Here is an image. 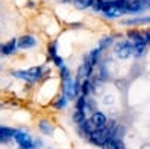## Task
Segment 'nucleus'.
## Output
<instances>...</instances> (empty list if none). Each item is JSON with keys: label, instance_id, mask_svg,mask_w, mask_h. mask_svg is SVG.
<instances>
[{"label": "nucleus", "instance_id": "nucleus-3", "mask_svg": "<svg viewBox=\"0 0 150 149\" xmlns=\"http://www.w3.org/2000/svg\"><path fill=\"white\" fill-rule=\"evenodd\" d=\"M116 54L119 59H128L134 54V44L132 42H119L116 44Z\"/></svg>", "mask_w": 150, "mask_h": 149}, {"label": "nucleus", "instance_id": "nucleus-21", "mask_svg": "<svg viewBox=\"0 0 150 149\" xmlns=\"http://www.w3.org/2000/svg\"><path fill=\"white\" fill-rule=\"evenodd\" d=\"M0 107H2V104H0Z\"/></svg>", "mask_w": 150, "mask_h": 149}, {"label": "nucleus", "instance_id": "nucleus-6", "mask_svg": "<svg viewBox=\"0 0 150 149\" xmlns=\"http://www.w3.org/2000/svg\"><path fill=\"white\" fill-rule=\"evenodd\" d=\"M17 42H18L17 45H18L20 48H32V47L36 45V39L33 38V36H30V35L21 36V38H20Z\"/></svg>", "mask_w": 150, "mask_h": 149}, {"label": "nucleus", "instance_id": "nucleus-13", "mask_svg": "<svg viewBox=\"0 0 150 149\" xmlns=\"http://www.w3.org/2000/svg\"><path fill=\"white\" fill-rule=\"evenodd\" d=\"M74 120L75 122H78V123H83L86 119H84V110L81 108H77L75 110V113H74Z\"/></svg>", "mask_w": 150, "mask_h": 149}, {"label": "nucleus", "instance_id": "nucleus-12", "mask_svg": "<svg viewBox=\"0 0 150 149\" xmlns=\"http://www.w3.org/2000/svg\"><path fill=\"white\" fill-rule=\"evenodd\" d=\"M39 128H41V131L44 133V134H53V127H51V123L50 122H47V120H41L39 122Z\"/></svg>", "mask_w": 150, "mask_h": 149}, {"label": "nucleus", "instance_id": "nucleus-16", "mask_svg": "<svg viewBox=\"0 0 150 149\" xmlns=\"http://www.w3.org/2000/svg\"><path fill=\"white\" fill-rule=\"evenodd\" d=\"M90 6H93L95 11H102L105 6V0H93V3Z\"/></svg>", "mask_w": 150, "mask_h": 149}, {"label": "nucleus", "instance_id": "nucleus-14", "mask_svg": "<svg viewBox=\"0 0 150 149\" xmlns=\"http://www.w3.org/2000/svg\"><path fill=\"white\" fill-rule=\"evenodd\" d=\"M144 23H150V17H143V18H134L129 21H125V24H144Z\"/></svg>", "mask_w": 150, "mask_h": 149}, {"label": "nucleus", "instance_id": "nucleus-11", "mask_svg": "<svg viewBox=\"0 0 150 149\" xmlns=\"http://www.w3.org/2000/svg\"><path fill=\"white\" fill-rule=\"evenodd\" d=\"M12 135H14V130L0 127V142H8Z\"/></svg>", "mask_w": 150, "mask_h": 149}, {"label": "nucleus", "instance_id": "nucleus-1", "mask_svg": "<svg viewBox=\"0 0 150 149\" xmlns=\"http://www.w3.org/2000/svg\"><path fill=\"white\" fill-rule=\"evenodd\" d=\"M14 76L17 78H23L27 81H38L42 76V69L41 68H30L27 71H15Z\"/></svg>", "mask_w": 150, "mask_h": 149}, {"label": "nucleus", "instance_id": "nucleus-5", "mask_svg": "<svg viewBox=\"0 0 150 149\" xmlns=\"http://www.w3.org/2000/svg\"><path fill=\"white\" fill-rule=\"evenodd\" d=\"M147 6H149V0H129L126 12L135 14V12H140V11L146 9Z\"/></svg>", "mask_w": 150, "mask_h": 149}, {"label": "nucleus", "instance_id": "nucleus-2", "mask_svg": "<svg viewBox=\"0 0 150 149\" xmlns=\"http://www.w3.org/2000/svg\"><path fill=\"white\" fill-rule=\"evenodd\" d=\"M128 38L134 45H147L150 44V30L146 32H128Z\"/></svg>", "mask_w": 150, "mask_h": 149}, {"label": "nucleus", "instance_id": "nucleus-10", "mask_svg": "<svg viewBox=\"0 0 150 149\" xmlns=\"http://www.w3.org/2000/svg\"><path fill=\"white\" fill-rule=\"evenodd\" d=\"M15 47H17V41H15V39H12V41L6 42V44L2 47V54H5V56H9L11 53H14Z\"/></svg>", "mask_w": 150, "mask_h": 149}, {"label": "nucleus", "instance_id": "nucleus-9", "mask_svg": "<svg viewBox=\"0 0 150 149\" xmlns=\"http://www.w3.org/2000/svg\"><path fill=\"white\" fill-rule=\"evenodd\" d=\"M81 128H83V131H86L87 134H92V133H95L96 130H99V128L96 127V123H95L92 119L84 120V122H83V125H81Z\"/></svg>", "mask_w": 150, "mask_h": 149}, {"label": "nucleus", "instance_id": "nucleus-8", "mask_svg": "<svg viewBox=\"0 0 150 149\" xmlns=\"http://www.w3.org/2000/svg\"><path fill=\"white\" fill-rule=\"evenodd\" d=\"M92 120L96 123V127H98L99 130L104 128V127L107 125V116H105L104 113H101V111H96V113H93Z\"/></svg>", "mask_w": 150, "mask_h": 149}, {"label": "nucleus", "instance_id": "nucleus-17", "mask_svg": "<svg viewBox=\"0 0 150 149\" xmlns=\"http://www.w3.org/2000/svg\"><path fill=\"white\" fill-rule=\"evenodd\" d=\"M75 3H77L78 8H87L93 3V0H75Z\"/></svg>", "mask_w": 150, "mask_h": 149}, {"label": "nucleus", "instance_id": "nucleus-18", "mask_svg": "<svg viewBox=\"0 0 150 149\" xmlns=\"http://www.w3.org/2000/svg\"><path fill=\"white\" fill-rule=\"evenodd\" d=\"M144 48H146V45H134V54L135 56H141L144 53Z\"/></svg>", "mask_w": 150, "mask_h": 149}, {"label": "nucleus", "instance_id": "nucleus-20", "mask_svg": "<svg viewBox=\"0 0 150 149\" xmlns=\"http://www.w3.org/2000/svg\"><path fill=\"white\" fill-rule=\"evenodd\" d=\"M108 42H111V38H110V36L101 41V45H99V48H104V47H107V45H108Z\"/></svg>", "mask_w": 150, "mask_h": 149}, {"label": "nucleus", "instance_id": "nucleus-7", "mask_svg": "<svg viewBox=\"0 0 150 149\" xmlns=\"http://www.w3.org/2000/svg\"><path fill=\"white\" fill-rule=\"evenodd\" d=\"M75 95H77V92H75V83L71 80V77L65 78V96L68 99H71Z\"/></svg>", "mask_w": 150, "mask_h": 149}, {"label": "nucleus", "instance_id": "nucleus-4", "mask_svg": "<svg viewBox=\"0 0 150 149\" xmlns=\"http://www.w3.org/2000/svg\"><path fill=\"white\" fill-rule=\"evenodd\" d=\"M14 137L15 140L18 142V145L23 148V149H32L33 148V139L30 137L29 134L23 133V131H14Z\"/></svg>", "mask_w": 150, "mask_h": 149}, {"label": "nucleus", "instance_id": "nucleus-15", "mask_svg": "<svg viewBox=\"0 0 150 149\" xmlns=\"http://www.w3.org/2000/svg\"><path fill=\"white\" fill-rule=\"evenodd\" d=\"M102 149H119V143H117L114 139H108V140L102 145Z\"/></svg>", "mask_w": 150, "mask_h": 149}, {"label": "nucleus", "instance_id": "nucleus-19", "mask_svg": "<svg viewBox=\"0 0 150 149\" xmlns=\"http://www.w3.org/2000/svg\"><path fill=\"white\" fill-rule=\"evenodd\" d=\"M66 101H68V98H66V96H63V98H60L59 101H56L54 107H56V108H63V107L66 106Z\"/></svg>", "mask_w": 150, "mask_h": 149}]
</instances>
